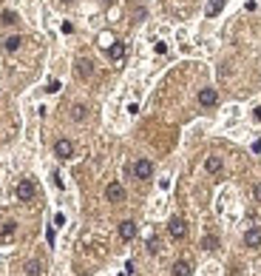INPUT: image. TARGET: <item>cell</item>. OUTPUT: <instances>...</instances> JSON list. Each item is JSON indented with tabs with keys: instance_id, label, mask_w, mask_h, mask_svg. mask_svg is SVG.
Listing matches in <instances>:
<instances>
[{
	"instance_id": "cell-7",
	"label": "cell",
	"mask_w": 261,
	"mask_h": 276,
	"mask_svg": "<svg viewBox=\"0 0 261 276\" xmlns=\"http://www.w3.org/2000/svg\"><path fill=\"white\" fill-rule=\"evenodd\" d=\"M136 236V222H130V219H125V222H120V239L130 242Z\"/></svg>"
},
{
	"instance_id": "cell-13",
	"label": "cell",
	"mask_w": 261,
	"mask_h": 276,
	"mask_svg": "<svg viewBox=\"0 0 261 276\" xmlns=\"http://www.w3.org/2000/svg\"><path fill=\"white\" fill-rule=\"evenodd\" d=\"M202 248H204V250H216V248H218V236H213V233H208V236L202 239Z\"/></svg>"
},
{
	"instance_id": "cell-21",
	"label": "cell",
	"mask_w": 261,
	"mask_h": 276,
	"mask_svg": "<svg viewBox=\"0 0 261 276\" xmlns=\"http://www.w3.org/2000/svg\"><path fill=\"white\" fill-rule=\"evenodd\" d=\"M252 196H256V202H261V182L256 188H252Z\"/></svg>"
},
{
	"instance_id": "cell-8",
	"label": "cell",
	"mask_w": 261,
	"mask_h": 276,
	"mask_svg": "<svg viewBox=\"0 0 261 276\" xmlns=\"http://www.w3.org/2000/svg\"><path fill=\"white\" fill-rule=\"evenodd\" d=\"M199 103H202L204 108L216 106V103H218V94H216L213 89H202V91H199Z\"/></svg>"
},
{
	"instance_id": "cell-1",
	"label": "cell",
	"mask_w": 261,
	"mask_h": 276,
	"mask_svg": "<svg viewBox=\"0 0 261 276\" xmlns=\"http://www.w3.org/2000/svg\"><path fill=\"white\" fill-rule=\"evenodd\" d=\"M34 194H37V185L32 182V179H20L18 182V199L20 202H32Z\"/></svg>"
},
{
	"instance_id": "cell-6",
	"label": "cell",
	"mask_w": 261,
	"mask_h": 276,
	"mask_svg": "<svg viewBox=\"0 0 261 276\" xmlns=\"http://www.w3.org/2000/svg\"><path fill=\"white\" fill-rule=\"evenodd\" d=\"M244 245L252 250H258L261 248V228H250V231L244 233Z\"/></svg>"
},
{
	"instance_id": "cell-17",
	"label": "cell",
	"mask_w": 261,
	"mask_h": 276,
	"mask_svg": "<svg viewBox=\"0 0 261 276\" xmlns=\"http://www.w3.org/2000/svg\"><path fill=\"white\" fill-rule=\"evenodd\" d=\"M224 3H227V0H213V3H210V6H208V18H213V15H218Z\"/></svg>"
},
{
	"instance_id": "cell-2",
	"label": "cell",
	"mask_w": 261,
	"mask_h": 276,
	"mask_svg": "<svg viewBox=\"0 0 261 276\" xmlns=\"http://www.w3.org/2000/svg\"><path fill=\"white\" fill-rule=\"evenodd\" d=\"M168 231H170L174 239H184V236H188V222H184L182 216H174V219L168 222Z\"/></svg>"
},
{
	"instance_id": "cell-20",
	"label": "cell",
	"mask_w": 261,
	"mask_h": 276,
	"mask_svg": "<svg viewBox=\"0 0 261 276\" xmlns=\"http://www.w3.org/2000/svg\"><path fill=\"white\" fill-rule=\"evenodd\" d=\"M148 250H150V253H159V239H156V236H150V239H148Z\"/></svg>"
},
{
	"instance_id": "cell-5",
	"label": "cell",
	"mask_w": 261,
	"mask_h": 276,
	"mask_svg": "<svg viewBox=\"0 0 261 276\" xmlns=\"http://www.w3.org/2000/svg\"><path fill=\"white\" fill-rule=\"evenodd\" d=\"M54 154H57L60 160H68L71 154H74V145H71V140H57V143H54Z\"/></svg>"
},
{
	"instance_id": "cell-16",
	"label": "cell",
	"mask_w": 261,
	"mask_h": 276,
	"mask_svg": "<svg viewBox=\"0 0 261 276\" xmlns=\"http://www.w3.org/2000/svg\"><path fill=\"white\" fill-rule=\"evenodd\" d=\"M14 231H18V222H6L3 225V231H0V239H9Z\"/></svg>"
},
{
	"instance_id": "cell-3",
	"label": "cell",
	"mask_w": 261,
	"mask_h": 276,
	"mask_svg": "<svg viewBox=\"0 0 261 276\" xmlns=\"http://www.w3.org/2000/svg\"><path fill=\"white\" fill-rule=\"evenodd\" d=\"M134 177L136 179H150L154 177V162L150 160H136L134 162Z\"/></svg>"
},
{
	"instance_id": "cell-15",
	"label": "cell",
	"mask_w": 261,
	"mask_h": 276,
	"mask_svg": "<svg viewBox=\"0 0 261 276\" xmlns=\"http://www.w3.org/2000/svg\"><path fill=\"white\" fill-rule=\"evenodd\" d=\"M0 23H3V26H14V23H18V15H14V12H3V15H0Z\"/></svg>"
},
{
	"instance_id": "cell-23",
	"label": "cell",
	"mask_w": 261,
	"mask_h": 276,
	"mask_svg": "<svg viewBox=\"0 0 261 276\" xmlns=\"http://www.w3.org/2000/svg\"><path fill=\"white\" fill-rule=\"evenodd\" d=\"M62 3H71V0H62Z\"/></svg>"
},
{
	"instance_id": "cell-18",
	"label": "cell",
	"mask_w": 261,
	"mask_h": 276,
	"mask_svg": "<svg viewBox=\"0 0 261 276\" xmlns=\"http://www.w3.org/2000/svg\"><path fill=\"white\" fill-rule=\"evenodd\" d=\"M71 120H77V123L80 120H86V106H74L71 108Z\"/></svg>"
},
{
	"instance_id": "cell-14",
	"label": "cell",
	"mask_w": 261,
	"mask_h": 276,
	"mask_svg": "<svg viewBox=\"0 0 261 276\" xmlns=\"http://www.w3.org/2000/svg\"><path fill=\"white\" fill-rule=\"evenodd\" d=\"M204 168H208L210 174H218V171H222V160H218V157H208V162H204Z\"/></svg>"
},
{
	"instance_id": "cell-12",
	"label": "cell",
	"mask_w": 261,
	"mask_h": 276,
	"mask_svg": "<svg viewBox=\"0 0 261 276\" xmlns=\"http://www.w3.org/2000/svg\"><path fill=\"white\" fill-rule=\"evenodd\" d=\"M108 57H111V60H122V57H125V46H122V43H114L111 49H108Z\"/></svg>"
},
{
	"instance_id": "cell-4",
	"label": "cell",
	"mask_w": 261,
	"mask_h": 276,
	"mask_svg": "<svg viewBox=\"0 0 261 276\" xmlns=\"http://www.w3.org/2000/svg\"><path fill=\"white\" fill-rule=\"evenodd\" d=\"M105 196H108V202H122L125 199V188L120 182H111V185L105 188Z\"/></svg>"
},
{
	"instance_id": "cell-22",
	"label": "cell",
	"mask_w": 261,
	"mask_h": 276,
	"mask_svg": "<svg viewBox=\"0 0 261 276\" xmlns=\"http://www.w3.org/2000/svg\"><path fill=\"white\" fill-rule=\"evenodd\" d=\"M48 91H52V94H54V91H60V83L52 80V83H48Z\"/></svg>"
},
{
	"instance_id": "cell-10",
	"label": "cell",
	"mask_w": 261,
	"mask_h": 276,
	"mask_svg": "<svg viewBox=\"0 0 261 276\" xmlns=\"http://www.w3.org/2000/svg\"><path fill=\"white\" fill-rule=\"evenodd\" d=\"M193 273V267H190V262L188 259H179L174 265V276H190Z\"/></svg>"
},
{
	"instance_id": "cell-9",
	"label": "cell",
	"mask_w": 261,
	"mask_h": 276,
	"mask_svg": "<svg viewBox=\"0 0 261 276\" xmlns=\"http://www.w3.org/2000/svg\"><path fill=\"white\" fill-rule=\"evenodd\" d=\"M77 74L82 77V80H88V77L94 74V63L86 60V57H82V60H77Z\"/></svg>"
},
{
	"instance_id": "cell-11",
	"label": "cell",
	"mask_w": 261,
	"mask_h": 276,
	"mask_svg": "<svg viewBox=\"0 0 261 276\" xmlns=\"http://www.w3.org/2000/svg\"><path fill=\"white\" fill-rule=\"evenodd\" d=\"M20 43H23V37L12 35V37H6V40H3V49H6V52H18V49H20Z\"/></svg>"
},
{
	"instance_id": "cell-19",
	"label": "cell",
	"mask_w": 261,
	"mask_h": 276,
	"mask_svg": "<svg viewBox=\"0 0 261 276\" xmlns=\"http://www.w3.org/2000/svg\"><path fill=\"white\" fill-rule=\"evenodd\" d=\"M26 273H28V276H37V273H40V262H37V259H32V262L26 265Z\"/></svg>"
}]
</instances>
